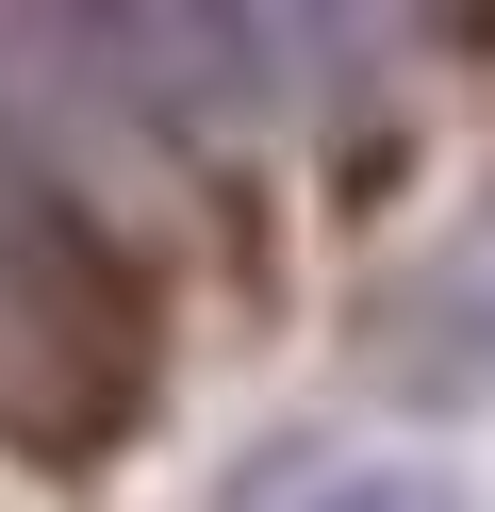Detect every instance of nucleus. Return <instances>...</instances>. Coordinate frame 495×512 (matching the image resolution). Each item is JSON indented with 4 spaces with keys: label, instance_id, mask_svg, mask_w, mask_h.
Wrapping results in <instances>:
<instances>
[{
    "label": "nucleus",
    "instance_id": "obj_1",
    "mask_svg": "<svg viewBox=\"0 0 495 512\" xmlns=\"http://www.w3.org/2000/svg\"><path fill=\"white\" fill-rule=\"evenodd\" d=\"M330 512H413V496H396V479H380V496H330Z\"/></svg>",
    "mask_w": 495,
    "mask_h": 512
}]
</instances>
